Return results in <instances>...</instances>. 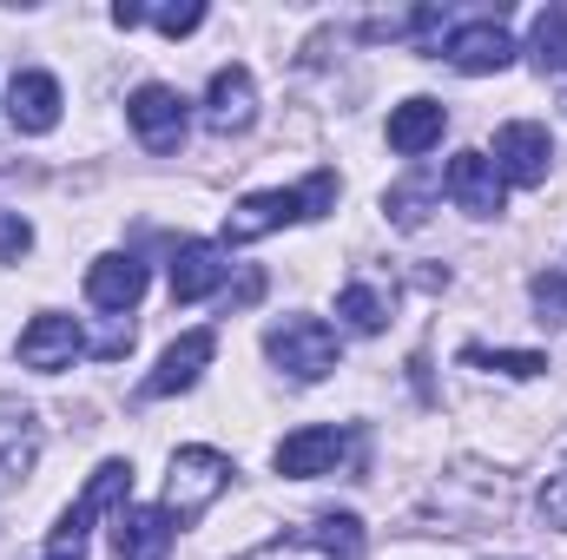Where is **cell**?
<instances>
[{"mask_svg": "<svg viewBox=\"0 0 567 560\" xmlns=\"http://www.w3.org/2000/svg\"><path fill=\"white\" fill-rule=\"evenodd\" d=\"M258 290H265V278H258V271H245V283H238V303H258Z\"/></svg>", "mask_w": 567, "mask_h": 560, "instance_id": "obj_30", "label": "cell"}, {"mask_svg": "<svg viewBox=\"0 0 567 560\" xmlns=\"http://www.w3.org/2000/svg\"><path fill=\"white\" fill-rule=\"evenodd\" d=\"M60 106H66V93H60L53 73H40V66L13 73V86H7V126H13V133H27V139L53 133V126H60Z\"/></svg>", "mask_w": 567, "mask_h": 560, "instance_id": "obj_10", "label": "cell"}, {"mask_svg": "<svg viewBox=\"0 0 567 560\" xmlns=\"http://www.w3.org/2000/svg\"><path fill=\"white\" fill-rule=\"evenodd\" d=\"M140 297H145V265H140V258L106 251V258H93V265H86V303H93V310L126 317Z\"/></svg>", "mask_w": 567, "mask_h": 560, "instance_id": "obj_14", "label": "cell"}, {"mask_svg": "<svg viewBox=\"0 0 567 560\" xmlns=\"http://www.w3.org/2000/svg\"><path fill=\"white\" fill-rule=\"evenodd\" d=\"M542 515H548V528H567V462L542 481Z\"/></svg>", "mask_w": 567, "mask_h": 560, "instance_id": "obj_27", "label": "cell"}, {"mask_svg": "<svg viewBox=\"0 0 567 560\" xmlns=\"http://www.w3.org/2000/svg\"><path fill=\"white\" fill-rule=\"evenodd\" d=\"M225 278H231L225 245L192 238V245H178V251H172V303H205V297H212Z\"/></svg>", "mask_w": 567, "mask_h": 560, "instance_id": "obj_15", "label": "cell"}, {"mask_svg": "<svg viewBox=\"0 0 567 560\" xmlns=\"http://www.w3.org/2000/svg\"><path fill=\"white\" fill-rule=\"evenodd\" d=\"M343 448H350V428H337V422H310V428L284 435L271 462H278V475H290V481H317V475H337Z\"/></svg>", "mask_w": 567, "mask_h": 560, "instance_id": "obj_5", "label": "cell"}, {"mask_svg": "<svg viewBox=\"0 0 567 560\" xmlns=\"http://www.w3.org/2000/svg\"><path fill=\"white\" fill-rule=\"evenodd\" d=\"M33 251V225L20 211H0V265H20Z\"/></svg>", "mask_w": 567, "mask_h": 560, "instance_id": "obj_26", "label": "cell"}, {"mask_svg": "<svg viewBox=\"0 0 567 560\" xmlns=\"http://www.w3.org/2000/svg\"><path fill=\"white\" fill-rule=\"evenodd\" d=\"M528 53H535V66H542V73H567V7H548V13L535 20Z\"/></svg>", "mask_w": 567, "mask_h": 560, "instance_id": "obj_20", "label": "cell"}, {"mask_svg": "<svg viewBox=\"0 0 567 560\" xmlns=\"http://www.w3.org/2000/svg\"><path fill=\"white\" fill-rule=\"evenodd\" d=\"M172 515L165 508H140V501H126L120 515H113V560H165L172 548Z\"/></svg>", "mask_w": 567, "mask_h": 560, "instance_id": "obj_16", "label": "cell"}, {"mask_svg": "<svg viewBox=\"0 0 567 560\" xmlns=\"http://www.w3.org/2000/svg\"><path fill=\"white\" fill-rule=\"evenodd\" d=\"M337 317H343L350 330H363V336H377V330L390 323V303H383V290H370V283H350V290L337 297Z\"/></svg>", "mask_w": 567, "mask_h": 560, "instance_id": "obj_21", "label": "cell"}, {"mask_svg": "<svg viewBox=\"0 0 567 560\" xmlns=\"http://www.w3.org/2000/svg\"><path fill=\"white\" fill-rule=\"evenodd\" d=\"M548 165H555V139H548V126H535V120H508V126L495 133V172H502V185H542Z\"/></svg>", "mask_w": 567, "mask_h": 560, "instance_id": "obj_6", "label": "cell"}, {"mask_svg": "<svg viewBox=\"0 0 567 560\" xmlns=\"http://www.w3.org/2000/svg\"><path fill=\"white\" fill-rule=\"evenodd\" d=\"M126 120H133V133H140L145 152H178V145H185V100H178L172 86H158V80L133 86Z\"/></svg>", "mask_w": 567, "mask_h": 560, "instance_id": "obj_7", "label": "cell"}, {"mask_svg": "<svg viewBox=\"0 0 567 560\" xmlns=\"http://www.w3.org/2000/svg\"><path fill=\"white\" fill-rule=\"evenodd\" d=\"M20 363L27 370H40V376H60V370H73V356L86 350V336H80V323L73 317H60V310H40L27 330H20Z\"/></svg>", "mask_w": 567, "mask_h": 560, "instance_id": "obj_9", "label": "cell"}, {"mask_svg": "<svg viewBox=\"0 0 567 560\" xmlns=\"http://www.w3.org/2000/svg\"><path fill=\"white\" fill-rule=\"evenodd\" d=\"M152 20H158V33L178 40V33H192V27H205V7H198V0H192V7H158Z\"/></svg>", "mask_w": 567, "mask_h": 560, "instance_id": "obj_28", "label": "cell"}, {"mask_svg": "<svg viewBox=\"0 0 567 560\" xmlns=\"http://www.w3.org/2000/svg\"><path fill=\"white\" fill-rule=\"evenodd\" d=\"M528 290H535V310H542V323H561V317H567V271H542Z\"/></svg>", "mask_w": 567, "mask_h": 560, "instance_id": "obj_25", "label": "cell"}, {"mask_svg": "<svg viewBox=\"0 0 567 560\" xmlns=\"http://www.w3.org/2000/svg\"><path fill=\"white\" fill-rule=\"evenodd\" d=\"M442 191H449L455 211H468V218H495L502 198H508V185H502V172H495L488 152H455L449 172H442Z\"/></svg>", "mask_w": 567, "mask_h": 560, "instance_id": "obj_8", "label": "cell"}, {"mask_svg": "<svg viewBox=\"0 0 567 560\" xmlns=\"http://www.w3.org/2000/svg\"><path fill=\"white\" fill-rule=\"evenodd\" d=\"M265 356L278 363L290 383H323L330 370H337V330L323 323V317H278L271 330H265Z\"/></svg>", "mask_w": 567, "mask_h": 560, "instance_id": "obj_4", "label": "cell"}, {"mask_svg": "<svg viewBox=\"0 0 567 560\" xmlns=\"http://www.w3.org/2000/svg\"><path fill=\"white\" fill-rule=\"evenodd\" d=\"M442 126H449V113H442V100H403V106H390V152H403V158H423L429 145H442Z\"/></svg>", "mask_w": 567, "mask_h": 560, "instance_id": "obj_17", "label": "cell"}, {"mask_svg": "<svg viewBox=\"0 0 567 560\" xmlns=\"http://www.w3.org/2000/svg\"><path fill=\"white\" fill-rule=\"evenodd\" d=\"M113 20H120V27H140V20H145V7H133V0H120V7H113Z\"/></svg>", "mask_w": 567, "mask_h": 560, "instance_id": "obj_29", "label": "cell"}, {"mask_svg": "<svg viewBox=\"0 0 567 560\" xmlns=\"http://www.w3.org/2000/svg\"><path fill=\"white\" fill-rule=\"evenodd\" d=\"M212 356H218V336H212V330H185V336L158 356V370L145 376L140 396H145V403H158V396H185V390L212 370Z\"/></svg>", "mask_w": 567, "mask_h": 560, "instance_id": "obj_11", "label": "cell"}, {"mask_svg": "<svg viewBox=\"0 0 567 560\" xmlns=\"http://www.w3.org/2000/svg\"><path fill=\"white\" fill-rule=\"evenodd\" d=\"M33 455H40V428H33V416H0V488L27 481Z\"/></svg>", "mask_w": 567, "mask_h": 560, "instance_id": "obj_18", "label": "cell"}, {"mask_svg": "<svg viewBox=\"0 0 567 560\" xmlns=\"http://www.w3.org/2000/svg\"><path fill=\"white\" fill-rule=\"evenodd\" d=\"M238 560H330L310 535H278V541H258L251 554H238Z\"/></svg>", "mask_w": 567, "mask_h": 560, "instance_id": "obj_24", "label": "cell"}, {"mask_svg": "<svg viewBox=\"0 0 567 560\" xmlns=\"http://www.w3.org/2000/svg\"><path fill=\"white\" fill-rule=\"evenodd\" d=\"M231 455H218V448H178L172 455V475H165V515H172V528H192L225 488H231Z\"/></svg>", "mask_w": 567, "mask_h": 560, "instance_id": "obj_3", "label": "cell"}, {"mask_svg": "<svg viewBox=\"0 0 567 560\" xmlns=\"http://www.w3.org/2000/svg\"><path fill=\"white\" fill-rule=\"evenodd\" d=\"M133 501V462H100L93 475H86V488H80V501L53 521V535H47V554L40 560H86V535H93V515H120Z\"/></svg>", "mask_w": 567, "mask_h": 560, "instance_id": "obj_2", "label": "cell"}, {"mask_svg": "<svg viewBox=\"0 0 567 560\" xmlns=\"http://www.w3.org/2000/svg\"><path fill=\"white\" fill-rule=\"evenodd\" d=\"M303 535H310L330 560H357L363 554V521H357V515H317Z\"/></svg>", "mask_w": 567, "mask_h": 560, "instance_id": "obj_19", "label": "cell"}, {"mask_svg": "<svg viewBox=\"0 0 567 560\" xmlns=\"http://www.w3.org/2000/svg\"><path fill=\"white\" fill-rule=\"evenodd\" d=\"M442 60L455 73H502V66H515V40L502 20H468L442 40Z\"/></svg>", "mask_w": 567, "mask_h": 560, "instance_id": "obj_12", "label": "cell"}, {"mask_svg": "<svg viewBox=\"0 0 567 560\" xmlns=\"http://www.w3.org/2000/svg\"><path fill=\"white\" fill-rule=\"evenodd\" d=\"M462 363H475V370H502V376H515V383H528V376H542V370H548V356H542V350H482V343H468V350H462Z\"/></svg>", "mask_w": 567, "mask_h": 560, "instance_id": "obj_22", "label": "cell"}, {"mask_svg": "<svg viewBox=\"0 0 567 560\" xmlns=\"http://www.w3.org/2000/svg\"><path fill=\"white\" fill-rule=\"evenodd\" d=\"M429 198H435V185H429V178H410V185H390V191H383V211H390L403 231H416L429 218Z\"/></svg>", "mask_w": 567, "mask_h": 560, "instance_id": "obj_23", "label": "cell"}, {"mask_svg": "<svg viewBox=\"0 0 567 560\" xmlns=\"http://www.w3.org/2000/svg\"><path fill=\"white\" fill-rule=\"evenodd\" d=\"M258 120V80L251 66H218L212 86H205V126L212 133H251Z\"/></svg>", "mask_w": 567, "mask_h": 560, "instance_id": "obj_13", "label": "cell"}, {"mask_svg": "<svg viewBox=\"0 0 567 560\" xmlns=\"http://www.w3.org/2000/svg\"><path fill=\"white\" fill-rule=\"evenodd\" d=\"M323 211H337V172H330V165L310 172V178L290 185V191H251V198H238V205L225 211V245H258V238H271L284 225H310V218H323Z\"/></svg>", "mask_w": 567, "mask_h": 560, "instance_id": "obj_1", "label": "cell"}]
</instances>
